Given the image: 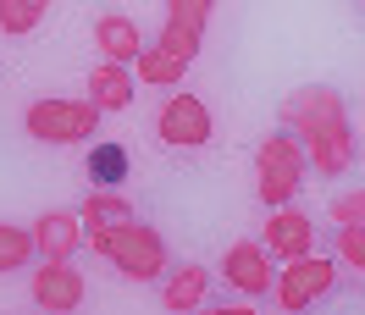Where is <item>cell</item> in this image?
I'll return each mask as SVG.
<instances>
[{
	"instance_id": "7402d4cb",
	"label": "cell",
	"mask_w": 365,
	"mask_h": 315,
	"mask_svg": "<svg viewBox=\"0 0 365 315\" xmlns=\"http://www.w3.org/2000/svg\"><path fill=\"white\" fill-rule=\"evenodd\" d=\"M332 222H365V188H349V194H338L332 200Z\"/></svg>"
},
{
	"instance_id": "8fae6325",
	"label": "cell",
	"mask_w": 365,
	"mask_h": 315,
	"mask_svg": "<svg viewBox=\"0 0 365 315\" xmlns=\"http://www.w3.org/2000/svg\"><path fill=\"white\" fill-rule=\"evenodd\" d=\"M266 249L277 260H299L316 249V222L294 210V205H272V222H266Z\"/></svg>"
},
{
	"instance_id": "4fadbf2b",
	"label": "cell",
	"mask_w": 365,
	"mask_h": 315,
	"mask_svg": "<svg viewBox=\"0 0 365 315\" xmlns=\"http://www.w3.org/2000/svg\"><path fill=\"white\" fill-rule=\"evenodd\" d=\"M83 216L78 210H45L34 222V244H39V260H72L83 249Z\"/></svg>"
},
{
	"instance_id": "44dd1931",
	"label": "cell",
	"mask_w": 365,
	"mask_h": 315,
	"mask_svg": "<svg viewBox=\"0 0 365 315\" xmlns=\"http://www.w3.org/2000/svg\"><path fill=\"white\" fill-rule=\"evenodd\" d=\"M216 0H166V23H182V28H200L205 33Z\"/></svg>"
},
{
	"instance_id": "8992f818",
	"label": "cell",
	"mask_w": 365,
	"mask_h": 315,
	"mask_svg": "<svg viewBox=\"0 0 365 315\" xmlns=\"http://www.w3.org/2000/svg\"><path fill=\"white\" fill-rule=\"evenodd\" d=\"M155 138L172 150H200L210 144V111L200 94H166V105L155 111Z\"/></svg>"
},
{
	"instance_id": "ac0fdd59",
	"label": "cell",
	"mask_w": 365,
	"mask_h": 315,
	"mask_svg": "<svg viewBox=\"0 0 365 315\" xmlns=\"http://www.w3.org/2000/svg\"><path fill=\"white\" fill-rule=\"evenodd\" d=\"M34 254H39V244H34V227L0 222V271H23Z\"/></svg>"
},
{
	"instance_id": "7a4b0ae2",
	"label": "cell",
	"mask_w": 365,
	"mask_h": 315,
	"mask_svg": "<svg viewBox=\"0 0 365 315\" xmlns=\"http://www.w3.org/2000/svg\"><path fill=\"white\" fill-rule=\"evenodd\" d=\"M200 28H182V23H160L155 45L138 50L133 61V78L138 83H150V89H172V83H182V72L194 67V56H200Z\"/></svg>"
},
{
	"instance_id": "6da1fadb",
	"label": "cell",
	"mask_w": 365,
	"mask_h": 315,
	"mask_svg": "<svg viewBox=\"0 0 365 315\" xmlns=\"http://www.w3.org/2000/svg\"><path fill=\"white\" fill-rule=\"evenodd\" d=\"M304 172H310V160H304V144L299 133H272L260 138V150H255V194L266 205H294V194L304 188Z\"/></svg>"
},
{
	"instance_id": "5bb4252c",
	"label": "cell",
	"mask_w": 365,
	"mask_h": 315,
	"mask_svg": "<svg viewBox=\"0 0 365 315\" xmlns=\"http://www.w3.org/2000/svg\"><path fill=\"white\" fill-rule=\"evenodd\" d=\"M94 50H100L106 61H122V67H133L138 50H144V33H138L133 17H122V11H106V17H94Z\"/></svg>"
},
{
	"instance_id": "277c9868",
	"label": "cell",
	"mask_w": 365,
	"mask_h": 315,
	"mask_svg": "<svg viewBox=\"0 0 365 315\" xmlns=\"http://www.w3.org/2000/svg\"><path fill=\"white\" fill-rule=\"evenodd\" d=\"M100 254H106V260H111L128 282H155L160 271H166V244H160L155 227H144V222L116 227L111 238L100 244Z\"/></svg>"
},
{
	"instance_id": "2e32d148",
	"label": "cell",
	"mask_w": 365,
	"mask_h": 315,
	"mask_svg": "<svg viewBox=\"0 0 365 315\" xmlns=\"http://www.w3.org/2000/svg\"><path fill=\"white\" fill-rule=\"evenodd\" d=\"M210 293V271L200 260H182V266L166 271V288H160V304L166 310H200Z\"/></svg>"
},
{
	"instance_id": "ba28073f",
	"label": "cell",
	"mask_w": 365,
	"mask_h": 315,
	"mask_svg": "<svg viewBox=\"0 0 365 315\" xmlns=\"http://www.w3.org/2000/svg\"><path fill=\"white\" fill-rule=\"evenodd\" d=\"M83 271L72 266V260H39V271H34V282H28V299L39 304V310L50 315H67L83 304Z\"/></svg>"
},
{
	"instance_id": "d6986e66",
	"label": "cell",
	"mask_w": 365,
	"mask_h": 315,
	"mask_svg": "<svg viewBox=\"0 0 365 315\" xmlns=\"http://www.w3.org/2000/svg\"><path fill=\"white\" fill-rule=\"evenodd\" d=\"M332 260L349 266V271H365V222L332 227Z\"/></svg>"
},
{
	"instance_id": "30bf717a",
	"label": "cell",
	"mask_w": 365,
	"mask_h": 315,
	"mask_svg": "<svg viewBox=\"0 0 365 315\" xmlns=\"http://www.w3.org/2000/svg\"><path fill=\"white\" fill-rule=\"evenodd\" d=\"M78 216H83V232H89V238H83V244H94V254H100V244H106V238H111L116 227H128V222H138V210L128 200H122V194H116V188H94L89 200L78 205Z\"/></svg>"
},
{
	"instance_id": "52a82bcc",
	"label": "cell",
	"mask_w": 365,
	"mask_h": 315,
	"mask_svg": "<svg viewBox=\"0 0 365 315\" xmlns=\"http://www.w3.org/2000/svg\"><path fill=\"white\" fill-rule=\"evenodd\" d=\"M299 144H304V160L316 166L321 177H343V172L354 166V150H360L349 116H332V122H321V128H304Z\"/></svg>"
},
{
	"instance_id": "ffe728a7",
	"label": "cell",
	"mask_w": 365,
	"mask_h": 315,
	"mask_svg": "<svg viewBox=\"0 0 365 315\" xmlns=\"http://www.w3.org/2000/svg\"><path fill=\"white\" fill-rule=\"evenodd\" d=\"M50 0H0V28L6 33H34V28L45 23Z\"/></svg>"
},
{
	"instance_id": "7c38bea8",
	"label": "cell",
	"mask_w": 365,
	"mask_h": 315,
	"mask_svg": "<svg viewBox=\"0 0 365 315\" xmlns=\"http://www.w3.org/2000/svg\"><path fill=\"white\" fill-rule=\"evenodd\" d=\"M332 116H349L338 89H327V83H310V89L288 94V105H282V128L288 133H304V128H321V122H332Z\"/></svg>"
},
{
	"instance_id": "9c48e42d",
	"label": "cell",
	"mask_w": 365,
	"mask_h": 315,
	"mask_svg": "<svg viewBox=\"0 0 365 315\" xmlns=\"http://www.w3.org/2000/svg\"><path fill=\"white\" fill-rule=\"evenodd\" d=\"M222 277H227V288H238L244 299H266V293L277 288L272 249H266V244H227V254H222Z\"/></svg>"
},
{
	"instance_id": "5b68a950",
	"label": "cell",
	"mask_w": 365,
	"mask_h": 315,
	"mask_svg": "<svg viewBox=\"0 0 365 315\" xmlns=\"http://www.w3.org/2000/svg\"><path fill=\"white\" fill-rule=\"evenodd\" d=\"M332 282H338V260L332 254H299V260H288V266L277 271V304L282 310H310L316 299H327L332 293Z\"/></svg>"
},
{
	"instance_id": "e0dca14e",
	"label": "cell",
	"mask_w": 365,
	"mask_h": 315,
	"mask_svg": "<svg viewBox=\"0 0 365 315\" xmlns=\"http://www.w3.org/2000/svg\"><path fill=\"white\" fill-rule=\"evenodd\" d=\"M89 182L94 188H122V182H128V150L111 144V138L94 144L89 150Z\"/></svg>"
},
{
	"instance_id": "9a60e30c",
	"label": "cell",
	"mask_w": 365,
	"mask_h": 315,
	"mask_svg": "<svg viewBox=\"0 0 365 315\" xmlns=\"http://www.w3.org/2000/svg\"><path fill=\"white\" fill-rule=\"evenodd\" d=\"M133 94H138L133 67H122V61H100V67L89 72V100L100 105V111H128Z\"/></svg>"
},
{
	"instance_id": "3957f363",
	"label": "cell",
	"mask_w": 365,
	"mask_h": 315,
	"mask_svg": "<svg viewBox=\"0 0 365 315\" xmlns=\"http://www.w3.org/2000/svg\"><path fill=\"white\" fill-rule=\"evenodd\" d=\"M100 116L106 111L94 100H34L23 111V128L39 144H83V138H94Z\"/></svg>"
}]
</instances>
